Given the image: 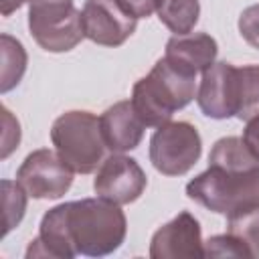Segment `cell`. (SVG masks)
<instances>
[{"mask_svg":"<svg viewBox=\"0 0 259 259\" xmlns=\"http://www.w3.org/2000/svg\"><path fill=\"white\" fill-rule=\"evenodd\" d=\"M125 233L127 221L119 204L101 196L71 200L45 212L26 257H105L121 247Z\"/></svg>","mask_w":259,"mask_h":259,"instance_id":"cell-1","label":"cell"},{"mask_svg":"<svg viewBox=\"0 0 259 259\" xmlns=\"http://www.w3.org/2000/svg\"><path fill=\"white\" fill-rule=\"evenodd\" d=\"M186 196L231 217L259 204V160L243 138H221L208 154V168L186 184Z\"/></svg>","mask_w":259,"mask_h":259,"instance_id":"cell-2","label":"cell"},{"mask_svg":"<svg viewBox=\"0 0 259 259\" xmlns=\"http://www.w3.org/2000/svg\"><path fill=\"white\" fill-rule=\"evenodd\" d=\"M196 97V75L172 65L162 57L152 71L138 79L132 89V103L146 127H160Z\"/></svg>","mask_w":259,"mask_h":259,"instance_id":"cell-3","label":"cell"},{"mask_svg":"<svg viewBox=\"0 0 259 259\" xmlns=\"http://www.w3.org/2000/svg\"><path fill=\"white\" fill-rule=\"evenodd\" d=\"M51 142L57 154L77 174H91L103 158L105 142L99 127V117L91 111H65L53 121Z\"/></svg>","mask_w":259,"mask_h":259,"instance_id":"cell-4","label":"cell"},{"mask_svg":"<svg viewBox=\"0 0 259 259\" xmlns=\"http://www.w3.org/2000/svg\"><path fill=\"white\" fill-rule=\"evenodd\" d=\"M28 30L49 53H67L85 36L73 0H28Z\"/></svg>","mask_w":259,"mask_h":259,"instance_id":"cell-5","label":"cell"},{"mask_svg":"<svg viewBox=\"0 0 259 259\" xmlns=\"http://www.w3.org/2000/svg\"><path fill=\"white\" fill-rule=\"evenodd\" d=\"M202 154L198 130L188 121H168L150 138V162L164 176H184Z\"/></svg>","mask_w":259,"mask_h":259,"instance_id":"cell-6","label":"cell"},{"mask_svg":"<svg viewBox=\"0 0 259 259\" xmlns=\"http://www.w3.org/2000/svg\"><path fill=\"white\" fill-rule=\"evenodd\" d=\"M71 166L57 154V150L40 148L30 152L16 170L18 184L32 198H61L73 184Z\"/></svg>","mask_w":259,"mask_h":259,"instance_id":"cell-7","label":"cell"},{"mask_svg":"<svg viewBox=\"0 0 259 259\" xmlns=\"http://www.w3.org/2000/svg\"><path fill=\"white\" fill-rule=\"evenodd\" d=\"M85 38L101 47H119L136 30L138 18L117 0H87L81 10Z\"/></svg>","mask_w":259,"mask_h":259,"instance_id":"cell-8","label":"cell"},{"mask_svg":"<svg viewBox=\"0 0 259 259\" xmlns=\"http://www.w3.org/2000/svg\"><path fill=\"white\" fill-rule=\"evenodd\" d=\"M146 184L148 178L142 166L134 158L113 152L99 164L93 180V190L97 196L121 206L138 200L144 194Z\"/></svg>","mask_w":259,"mask_h":259,"instance_id":"cell-9","label":"cell"},{"mask_svg":"<svg viewBox=\"0 0 259 259\" xmlns=\"http://www.w3.org/2000/svg\"><path fill=\"white\" fill-rule=\"evenodd\" d=\"M200 111L210 119H229L237 115L239 103V67L221 61L210 65L196 91Z\"/></svg>","mask_w":259,"mask_h":259,"instance_id":"cell-10","label":"cell"},{"mask_svg":"<svg viewBox=\"0 0 259 259\" xmlns=\"http://www.w3.org/2000/svg\"><path fill=\"white\" fill-rule=\"evenodd\" d=\"M152 259H200L204 257V243L200 223L188 210L178 212L170 223L162 225L150 241Z\"/></svg>","mask_w":259,"mask_h":259,"instance_id":"cell-11","label":"cell"},{"mask_svg":"<svg viewBox=\"0 0 259 259\" xmlns=\"http://www.w3.org/2000/svg\"><path fill=\"white\" fill-rule=\"evenodd\" d=\"M99 127L105 148L115 154H123L140 146L146 123L134 109L132 99H123L113 103L99 115Z\"/></svg>","mask_w":259,"mask_h":259,"instance_id":"cell-12","label":"cell"},{"mask_svg":"<svg viewBox=\"0 0 259 259\" xmlns=\"http://www.w3.org/2000/svg\"><path fill=\"white\" fill-rule=\"evenodd\" d=\"M217 53H219V45L210 34L188 32V34H174L166 42L164 57L172 65L192 75H198L204 73L210 65H214Z\"/></svg>","mask_w":259,"mask_h":259,"instance_id":"cell-13","label":"cell"},{"mask_svg":"<svg viewBox=\"0 0 259 259\" xmlns=\"http://www.w3.org/2000/svg\"><path fill=\"white\" fill-rule=\"evenodd\" d=\"M0 55H2V67H0V91L8 93L10 89H14L24 71H26V51L22 47L20 40H16L10 34H2L0 36Z\"/></svg>","mask_w":259,"mask_h":259,"instance_id":"cell-14","label":"cell"},{"mask_svg":"<svg viewBox=\"0 0 259 259\" xmlns=\"http://www.w3.org/2000/svg\"><path fill=\"white\" fill-rule=\"evenodd\" d=\"M156 12L168 30L174 34H188L198 22L200 4L198 0H160Z\"/></svg>","mask_w":259,"mask_h":259,"instance_id":"cell-15","label":"cell"},{"mask_svg":"<svg viewBox=\"0 0 259 259\" xmlns=\"http://www.w3.org/2000/svg\"><path fill=\"white\" fill-rule=\"evenodd\" d=\"M227 233L245 247L249 257L259 259V204L227 217Z\"/></svg>","mask_w":259,"mask_h":259,"instance_id":"cell-16","label":"cell"},{"mask_svg":"<svg viewBox=\"0 0 259 259\" xmlns=\"http://www.w3.org/2000/svg\"><path fill=\"white\" fill-rule=\"evenodd\" d=\"M257 113H259V65H243L239 67V103L235 117L247 121Z\"/></svg>","mask_w":259,"mask_h":259,"instance_id":"cell-17","label":"cell"},{"mask_svg":"<svg viewBox=\"0 0 259 259\" xmlns=\"http://www.w3.org/2000/svg\"><path fill=\"white\" fill-rule=\"evenodd\" d=\"M26 196L28 192L12 180H2V204H4V235H8L14 227L20 225L26 212Z\"/></svg>","mask_w":259,"mask_h":259,"instance_id":"cell-18","label":"cell"},{"mask_svg":"<svg viewBox=\"0 0 259 259\" xmlns=\"http://www.w3.org/2000/svg\"><path fill=\"white\" fill-rule=\"evenodd\" d=\"M204 257H249L245 247L229 233L214 235L204 243Z\"/></svg>","mask_w":259,"mask_h":259,"instance_id":"cell-19","label":"cell"},{"mask_svg":"<svg viewBox=\"0 0 259 259\" xmlns=\"http://www.w3.org/2000/svg\"><path fill=\"white\" fill-rule=\"evenodd\" d=\"M239 32L251 47L259 49V4L247 6L239 16Z\"/></svg>","mask_w":259,"mask_h":259,"instance_id":"cell-20","label":"cell"},{"mask_svg":"<svg viewBox=\"0 0 259 259\" xmlns=\"http://www.w3.org/2000/svg\"><path fill=\"white\" fill-rule=\"evenodd\" d=\"M2 121H4V134H2V158H8L16 148H18V142H20V125H18V119H14V115L8 111V107L2 109Z\"/></svg>","mask_w":259,"mask_h":259,"instance_id":"cell-21","label":"cell"},{"mask_svg":"<svg viewBox=\"0 0 259 259\" xmlns=\"http://www.w3.org/2000/svg\"><path fill=\"white\" fill-rule=\"evenodd\" d=\"M130 14H134L138 20L140 18H148L150 14H154L160 6V0H117Z\"/></svg>","mask_w":259,"mask_h":259,"instance_id":"cell-22","label":"cell"},{"mask_svg":"<svg viewBox=\"0 0 259 259\" xmlns=\"http://www.w3.org/2000/svg\"><path fill=\"white\" fill-rule=\"evenodd\" d=\"M243 142L251 150V154L259 160V113L247 119V125L243 130Z\"/></svg>","mask_w":259,"mask_h":259,"instance_id":"cell-23","label":"cell"},{"mask_svg":"<svg viewBox=\"0 0 259 259\" xmlns=\"http://www.w3.org/2000/svg\"><path fill=\"white\" fill-rule=\"evenodd\" d=\"M24 2H28V0H0V12H2V16H10Z\"/></svg>","mask_w":259,"mask_h":259,"instance_id":"cell-24","label":"cell"}]
</instances>
